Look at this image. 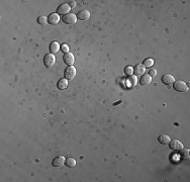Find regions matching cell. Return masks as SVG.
<instances>
[{"label": "cell", "instance_id": "1", "mask_svg": "<svg viewBox=\"0 0 190 182\" xmlns=\"http://www.w3.org/2000/svg\"><path fill=\"white\" fill-rule=\"evenodd\" d=\"M173 86H174V89L176 91H178V92H185V91L188 90L187 84L185 83L184 81H181V80L174 82V83H173Z\"/></svg>", "mask_w": 190, "mask_h": 182}, {"label": "cell", "instance_id": "2", "mask_svg": "<svg viewBox=\"0 0 190 182\" xmlns=\"http://www.w3.org/2000/svg\"><path fill=\"white\" fill-rule=\"evenodd\" d=\"M44 63H45L46 67L48 68H51L55 65L56 63V57H55L54 54H48L45 56V59H44Z\"/></svg>", "mask_w": 190, "mask_h": 182}, {"label": "cell", "instance_id": "3", "mask_svg": "<svg viewBox=\"0 0 190 182\" xmlns=\"http://www.w3.org/2000/svg\"><path fill=\"white\" fill-rule=\"evenodd\" d=\"M169 146H170V149H172L173 151H176V152L181 151L184 148L183 147V144L179 140H172V141H170Z\"/></svg>", "mask_w": 190, "mask_h": 182}, {"label": "cell", "instance_id": "4", "mask_svg": "<svg viewBox=\"0 0 190 182\" xmlns=\"http://www.w3.org/2000/svg\"><path fill=\"white\" fill-rule=\"evenodd\" d=\"M64 75H65V78H66L67 80L74 79V77L76 76V68L73 66L67 67L66 70H65V72H64Z\"/></svg>", "mask_w": 190, "mask_h": 182}, {"label": "cell", "instance_id": "5", "mask_svg": "<svg viewBox=\"0 0 190 182\" xmlns=\"http://www.w3.org/2000/svg\"><path fill=\"white\" fill-rule=\"evenodd\" d=\"M57 11H58L59 14H65V15H67V14H69V12L71 11V7H70L69 4L63 3V4H61V5L59 6L58 9H57Z\"/></svg>", "mask_w": 190, "mask_h": 182}, {"label": "cell", "instance_id": "6", "mask_svg": "<svg viewBox=\"0 0 190 182\" xmlns=\"http://www.w3.org/2000/svg\"><path fill=\"white\" fill-rule=\"evenodd\" d=\"M63 22L67 23V24H74L77 22V16L74 13H69L63 17Z\"/></svg>", "mask_w": 190, "mask_h": 182}, {"label": "cell", "instance_id": "7", "mask_svg": "<svg viewBox=\"0 0 190 182\" xmlns=\"http://www.w3.org/2000/svg\"><path fill=\"white\" fill-rule=\"evenodd\" d=\"M65 164H66V159H65L64 156H58L53 161V166L54 167H62Z\"/></svg>", "mask_w": 190, "mask_h": 182}, {"label": "cell", "instance_id": "8", "mask_svg": "<svg viewBox=\"0 0 190 182\" xmlns=\"http://www.w3.org/2000/svg\"><path fill=\"white\" fill-rule=\"evenodd\" d=\"M59 22H60V16H59L58 13H51L48 17V22L52 25H56L58 24Z\"/></svg>", "mask_w": 190, "mask_h": 182}, {"label": "cell", "instance_id": "9", "mask_svg": "<svg viewBox=\"0 0 190 182\" xmlns=\"http://www.w3.org/2000/svg\"><path fill=\"white\" fill-rule=\"evenodd\" d=\"M137 83H138V78H137V76H134V75L128 76V80H126V86H128V88L135 87V86L137 85Z\"/></svg>", "mask_w": 190, "mask_h": 182}, {"label": "cell", "instance_id": "10", "mask_svg": "<svg viewBox=\"0 0 190 182\" xmlns=\"http://www.w3.org/2000/svg\"><path fill=\"white\" fill-rule=\"evenodd\" d=\"M162 82H163L165 85H171L175 82V79L171 74H166L162 77Z\"/></svg>", "mask_w": 190, "mask_h": 182}, {"label": "cell", "instance_id": "11", "mask_svg": "<svg viewBox=\"0 0 190 182\" xmlns=\"http://www.w3.org/2000/svg\"><path fill=\"white\" fill-rule=\"evenodd\" d=\"M64 62L66 63L67 65H69V66H72V65L74 64V62H75V59H74V55L71 54V53H67V54L64 55Z\"/></svg>", "mask_w": 190, "mask_h": 182}, {"label": "cell", "instance_id": "12", "mask_svg": "<svg viewBox=\"0 0 190 182\" xmlns=\"http://www.w3.org/2000/svg\"><path fill=\"white\" fill-rule=\"evenodd\" d=\"M77 17L79 18L80 20H86L90 18V12L88 10H81V11L78 13Z\"/></svg>", "mask_w": 190, "mask_h": 182}, {"label": "cell", "instance_id": "13", "mask_svg": "<svg viewBox=\"0 0 190 182\" xmlns=\"http://www.w3.org/2000/svg\"><path fill=\"white\" fill-rule=\"evenodd\" d=\"M146 71V67L143 64H138L136 66V68L134 69V72L136 73V75H144Z\"/></svg>", "mask_w": 190, "mask_h": 182}, {"label": "cell", "instance_id": "14", "mask_svg": "<svg viewBox=\"0 0 190 182\" xmlns=\"http://www.w3.org/2000/svg\"><path fill=\"white\" fill-rule=\"evenodd\" d=\"M68 87V80L66 78H62L58 81V88L60 90H64Z\"/></svg>", "mask_w": 190, "mask_h": 182}, {"label": "cell", "instance_id": "15", "mask_svg": "<svg viewBox=\"0 0 190 182\" xmlns=\"http://www.w3.org/2000/svg\"><path fill=\"white\" fill-rule=\"evenodd\" d=\"M151 82H152L151 76L146 75V74L142 75V77H141V84H142V85H149Z\"/></svg>", "mask_w": 190, "mask_h": 182}, {"label": "cell", "instance_id": "16", "mask_svg": "<svg viewBox=\"0 0 190 182\" xmlns=\"http://www.w3.org/2000/svg\"><path fill=\"white\" fill-rule=\"evenodd\" d=\"M59 50H60V45H59V43H57V42L51 43V45H50L51 54H56V53L59 52Z\"/></svg>", "mask_w": 190, "mask_h": 182}, {"label": "cell", "instance_id": "17", "mask_svg": "<svg viewBox=\"0 0 190 182\" xmlns=\"http://www.w3.org/2000/svg\"><path fill=\"white\" fill-rule=\"evenodd\" d=\"M158 140H159V142L162 144V145H168V144L170 143V141H171L170 137L167 136V135H161Z\"/></svg>", "mask_w": 190, "mask_h": 182}, {"label": "cell", "instance_id": "18", "mask_svg": "<svg viewBox=\"0 0 190 182\" xmlns=\"http://www.w3.org/2000/svg\"><path fill=\"white\" fill-rule=\"evenodd\" d=\"M181 158H182V159H184V160H188L189 159V150L188 149H184V148H183L182 150H181Z\"/></svg>", "mask_w": 190, "mask_h": 182}, {"label": "cell", "instance_id": "19", "mask_svg": "<svg viewBox=\"0 0 190 182\" xmlns=\"http://www.w3.org/2000/svg\"><path fill=\"white\" fill-rule=\"evenodd\" d=\"M66 165L69 168H73V167L76 166V160L74 158H68L66 160Z\"/></svg>", "mask_w": 190, "mask_h": 182}, {"label": "cell", "instance_id": "20", "mask_svg": "<svg viewBox=\"0 0 190 182\" xmlns=\"http://www.w3.org/2000/svg\"><path fill=\"white\" fill-rule=\"evenodd\" d=\"M144 66L146 67V68H151V67H153L154 65V60L153 59H146L145 61H144Z\"/></svg>", "mask_w": 190, "mask_h": 182}, {"label": "cell", "instance_id": "21", "mask_svg": "<svg viewBox=\"0 0 190 182\" xmlns=\"http://www.w3.org/2000/svg\"><path fill=\"white\" fill-rule=\"evenodd\" d=\"M37 22H39V24H41V25H46L48 23V17L45 15L40 16V17L37 18Z\"/></svg>", "mask_w": 190, "mask_h": 182}, {"label": "cell", "instance_id": "22", "mask_svg": "<svg viewBox=\"0 0 190 182\" xmlns=\"http://www.w3.org/2000/svg\"><path fill=\"white\" fill-rule=\"evenodd\" d=\"M124 73L126 74V75L130 76L132 75V73H134V69H132V66H126V69H124Z\"/></svg>", "mask_w": 190, "mask_h": 182}, {"label": "cell", "instance_id": "23", "mask_svg": "<svg viewBox=\"0 0 190 182\" xmlns=\"http://www.w3.org/2000/svg\"><path fill=\"white\" fill-rule=\"evenodd\" d=\"M149 75L151 76V77H155V76L157 75V70H156V69H154V68H152L151 70H150V73H149Z\"/></svg>", "mask_w": 190, "mask_h": 182}, {"label": "cell", "instance_id": "24", "mask_svg": "<svg viewBox=\"0 0 190 182\" xmlns=\"http://www.w3.org/2000/svg\"><path fill=\"white\" fill-rule=\"evenodd\" d=\"M62 51L64 53H66V54H67V53H69V47L67 45H63L62 46Z\"/></svg>", "mask_w": 190, "mask_h": 182}, {"label": "cell", "instance_id": "25", "mask_svg": "<svg viewBox=\"0 0 190 182\" xmlns=\"http://www.w3.org/2000/svg\"><path fill=\"white\" fill-rule=\"evenodd\" d=\"M69 5H70L71 8H74L76 6V2L75 1H71L70 3H69Z\"/></svg>", "mask_w": 190, "mask_h": 182}]
</instances>
